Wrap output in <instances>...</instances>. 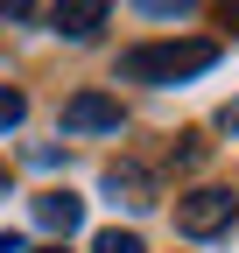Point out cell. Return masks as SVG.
Returning a JSON list of instances; mask_svg holds the SVG:
<instances>
[{
    "label": "cell",
    "mask_w": 239,
    "mask_h": 253,
    "mask_svg": "<svg viewBox=\"0 0 239 253\" xmlns=\"http://www.w3.org/2000/svg\"><path fill=\"white\" fill-rule=\"evenodd\" d=\"M218 63V42H204V36H176V42H141L120 56V78L127 84H183L197 71H211Z\"/></svg>",
    "instance_id": "6da1fadb"
},
{
    "label": "cell",
    "mask_w": 239,
    "mask_h": 253,
    "mask_svg": "<svg viewBox=\"0 0 239 253\" xmlns=\"http://www.w3.org/2000/svg\"><path fill=\"white\" fill-rule=\"evenodd\" d=\"M232 218H239V204H232V190H218V183H204V190H190V197H176V232H190V239L225 232Z\"/></svg>",
    "instance_id": "7a4b0ae2"
},
{
    "label": "cell",
    "mask_w": 239,
    "mask_h": 253,
    "mask_svg": "<svg viewBox=\"0 0 239 253\" xmlns=\"http://www.w3.org/2000/svg\"><path fill=\"white\" fill-rule=\"evenodd\" d=\"M113 126H120V99H106V91L64 99V134H113Z\"/></svg>",
    "instance_id": "3957f363"
},
{
    "label": "cell",
    "mask_w": 239,
    "mask_h": 253,
    "mask_svg": "<svg viewBox=\"0 0 239 253\" xmlns=\"http://www.w3.org/2000/svg\"><path fill=\"white\" fill-rule=\"evenodd\" d=\"M106 7H113V0H56V36L92 42L99 28H106Z\"/></svg>",
    "instance_id": "277c9868"
},
{
    "label": "cell",
    "mask_w": 239,
    "mask_h": 253,
    "mask_svg": "<svg viewBox=\"0 0 239 253\" xmlns=\"http://www.w3.org/2000/svg\"><path fill=\"white\" fill-rule=\"evenodd\" d=\"M36 218H42L49 232L71 239V232L84 225V197H71V190H42V197H36Z\"/></svg>",
    "instance_id": "5b68a950"
},
{
    "label": "cell",
    "mask_w": 239,
    "mask_h": 253,
    "mask_svg": "<svg viewBox=\"0 0 239 253\" xmlns=\"http://www.w3.org/2000/svg\"><path fill=\"white\" fill-rule=\"evenodd\" d=\"M106 190H113L120 204H134V211H141V204H155V183H148L134 162H113V169H106Z\"/></svg>",
    "instance_id": "8992f818"
},
{
    "label": "cell",
    "mask_w": 239,
    "mask_h": 253,
    "mask_svg": "<svg viewBox=\"0 0 239 253\" xmlns=\"http://www.w3.org/2000/svg\"><path fill=\"white\" fill-rule=\"evenodd\" d=\"M21 120H28V99H21L14 84H0V134H7V126H21Z\"/></svg>",
    "instance_id": "52a82bcc"
},
{
    "label": "cell",
    "mask_w": 239,
    "mask_h": 253,
    "mask_svg": "<svg viewBox=\"0 0 239 253\" xmlns=\"http://www.w3.org/2000/svg\"><path fill=\"white\" fill-rule=\"evenodd\" d=\"M134 7H141V14H155V21H183L197 0H134Z\"/></svg>",
    "instance_id": "ba28073f"
},
{
    "label": "cell",
    "mask_w": 239,
    "mask_h": 253,
    "mask_svg": "<svg viewBox=\"0 0 239 253\" xmlns=\"http://www.w3.org/2000/svg\"><path fill=\"white\" fill-rule=\"evenodd\" d=\"M92 253H148V246H141L134 232H99V239H92Z\"/></svg>",
    "instance_id": "9c48e42d"
},
{
    "label": "cell",
    "mask_w": 239,
    "mask_h": 253,
    "mask_svg": "<svg viewBox=\"0 0 239 253\" xmlns=\"http://www.w3.org/2000/svg\"><path fill=\"white\" fill-rule=\"evenodd\" d=\"M28 7H36V0H0V14H14V21H21Z\"/></svg>",
    "instance_id": "30bf717a"
},
{
    "label": "cell",
    "mask_w": 239,
    "mask_h": 253,
    "mask_svg": "<svg viewBox=\"0 0 239 253\" xmlns=\"http://www.w3.org/2000/svg\"><path fill=\"white\" fill-rule=\"evenodd\" d=\"M0 253H28V246H21V239H14V232H7V239H0Z\"/></svg>",
    "instance_id": "8fae6325"
},
{
    "label": "cell",
    "mask_w": 239,
    "mask_h": 253,
    "mask_svg": "<svg viewBox=\"0 0 239 253\" xmlns=\"http://www.w3.org/2000/svg\"><path fill=\"white\" fill-rule=\"evenodd\" d=\"M218 7H225V14H239V0H218Z\"/></svg>",
    "instance_id": "7c38bea8"
},
{
    "label": "cell",
    "mask_w": 239,
    "mask_h": 253,
    "mask_svg": "<svg viewBox=\"0 0 239 253\" xmlns=\"http://www.w3.org/2000/svg\"><path fill=\"white\" fill-rule=\"evenodd\" d=\"M36 253H64V246H36Z\"/></svg>",
    "instance_id": "4fadbf2b"
},
{
    "label": "cell",
    "mask_w": 239,
    "mask_h": 253,
    "mask_svg": "<svg viewBox=\"0 0 239 253\" xmlns=\"http://www.w3.org/2000/svg\"><path fill=\"white\" fill-rule=\"evenodd\" d=\"M0 190H7V169H0Z\"/></svg>",
    "instance_id": "5bb4252c"
}]
</instances>
